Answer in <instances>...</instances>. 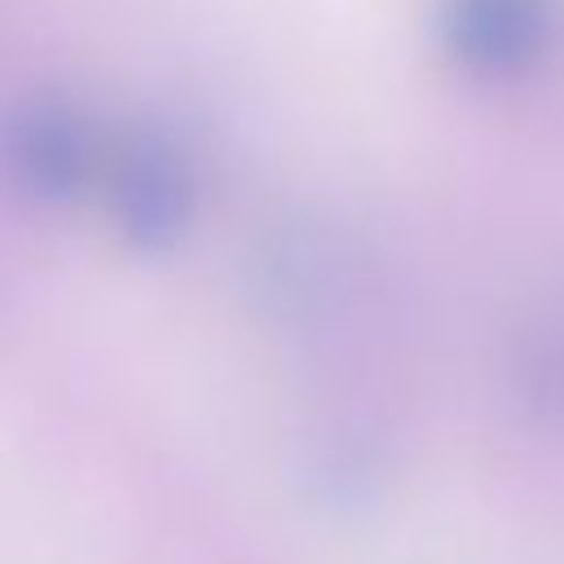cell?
<instances>
[{
    "label": "cell",
    "mask_w": 564,
    "mask_h": 564,
    "mask_svg": "<svg viewBox=\"0 0 564 564\" xmlns=\"http://www.w3.org/2000/svg\"><path fill=\"white\" fill-rule=\"evenodd\" d=\"M0 163L35 198H70L97 167V132L66 101H26L0 123Z\"/></svg>",
    "instance_id": "1"
},
{
    "label": "cell",
    "mask_w": 564,
    "mask_h": 564,
    "mask_svg": "<svg viewBox=\"0 0 564 564\" xmlns=\"http://www.w3.org/2000/svg\"><path fill=\"white\" fill-rule=\"evenodd\" d=\"M115 216L137 247H163L181 234L194 207V176L185 154L154 132L132 137L115 154Z\"/></svg>",
    "instance_id": "2"
}]
</instances>
